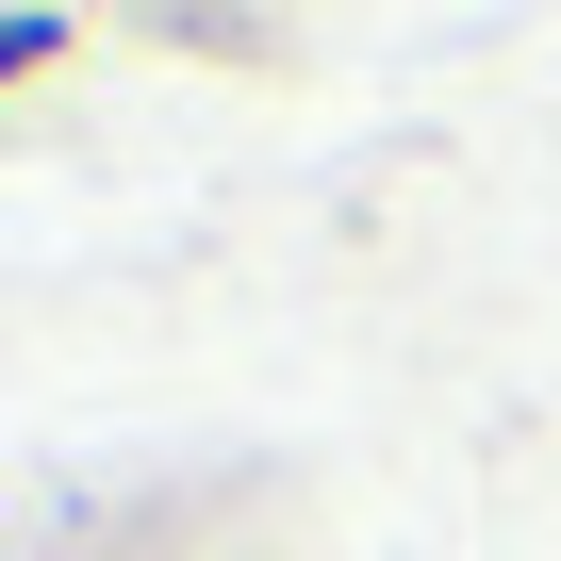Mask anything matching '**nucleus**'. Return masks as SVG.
I'll use <instances>...</instances> for the list:
<instances>
[]
</instances>
